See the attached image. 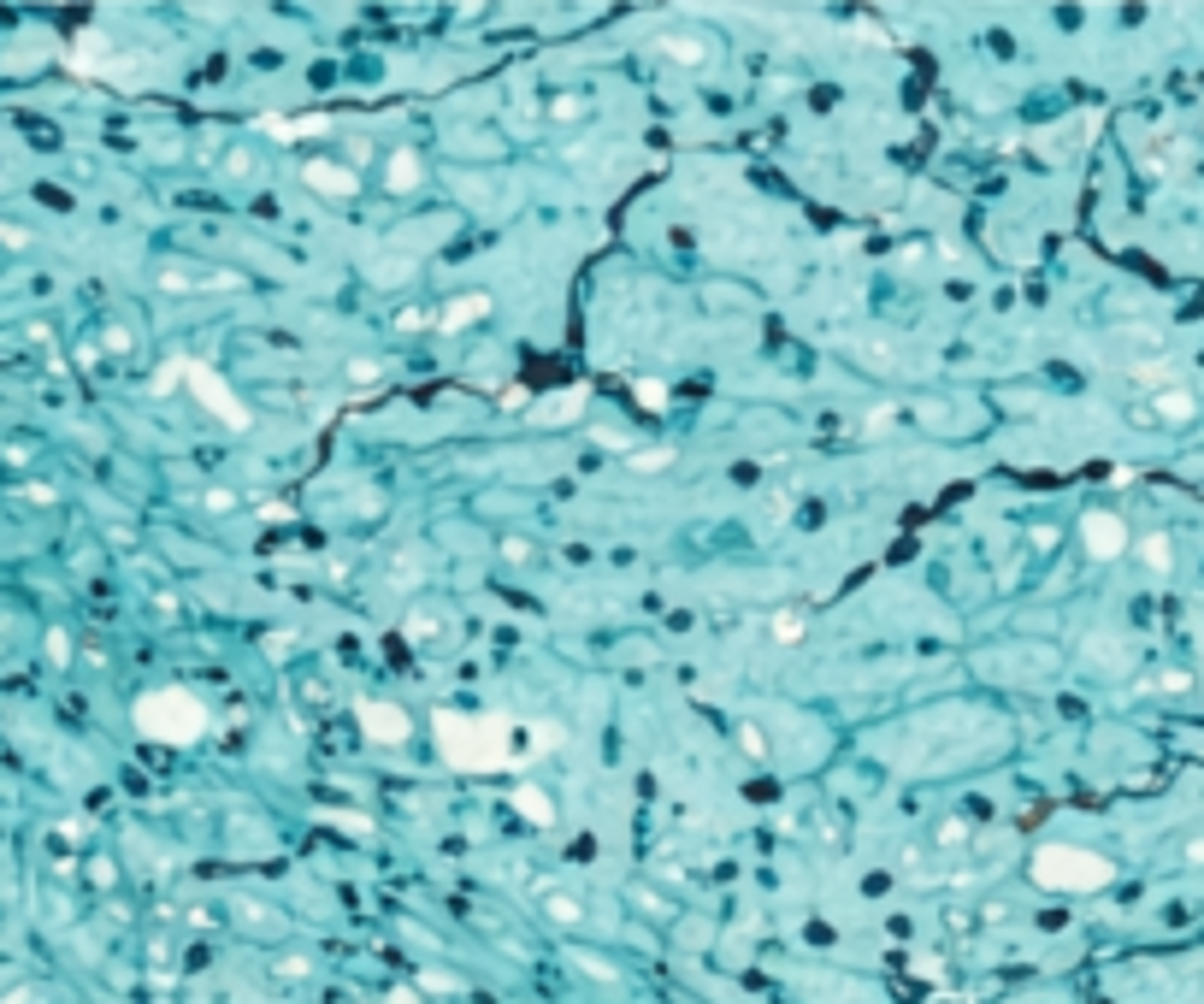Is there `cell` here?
Wrapping results in <instances>:
<instances>
[{
	"label": "cell",
	"instance_id": "obj_6",
	"mask_svg": "<svg viewBox=\"0 0 1204 1004\" xmlns=\"http://www.w3.org/2000/svg\"><path fill=\"white\" fill-rule=\"evenodd\" d=\"M355 715H361V733H367L372 745H402V739H408V715H402L396 703H378V698L367 703V698H361Z\"/></svg>",
	"mask_w": 1204,
	"mask_h": 1004
},
{
	"label": "cell",
	"instance_id": "obj_10",
	"mask_svg": "<svg viewBox=\"0 0 1204 1004\" xmlns=\"http://www.w3.org/2000/svg\"><path fill=\"white\" fill-rule=\"evenodd\" d=\"M160 284H166V290H236L242 278H236V272H207V278H195V272H183V266H177V272L166 266Z\"/></svg>",
	"mask_w": 1204,
	"mask_h": 1004
},
{
	"label": "cell",
	"instance_id": "obj_3",
	"mask_svg": "<svg viewBox=\"0 0 1204 1004\" xmlns=\"http://www.w3.org/2000/svg\"><path fill=\"white\" fill-rule=\"evenodd\" d=\"M1110 863L1104 857H1093V851H1075V845H1045L1039 857H1034V881L1039 887H1051V893H1099V887H1110Z\"/></svg>",
	"mask_w": 1204,
	"mask_h": 1004
},
{
	"label": "cell",
	"instance_id": "obj_8",
	"mask_svg": "<svg viewBox=\"0 0 1204 1004\" xmlns=\"http://www.w3.org/2000/svg\"><path fill=\"white\" fill-rule=\"evenodd\" d=\"M491 307H497V301H491L485 290H467V296H455V301H443V313H437L432 325H437V331H461V325H479V319H485Z\"/></svg>",
	"mask_w": 1204,
	"mask_h": 1004
},
{
	"label": "cell",
	"instance_id": "obj_11",
	"mask_svg": "<svg viewBox=\"0 0 1204 1004\" xmlns=\"http://www.w3.org/2000/svg\"><path fill=\"white\" fill-rule=\"evenodd\" d=\"M449 633V609L443 603H414L408 609V638H443Z\"/></svg>",
	"mask_w": 1204,
	"mask_h": 1004
},
{
	"label": "cell",
	"instance_id": "obj_14",
	"mask_svg": "<svg viewBox=\"0 0 1204 1004\" xmlns=\"http://www.w3.org/2000/svg\"><path fill=\"white\" fill-rule=\"evenodd\" d=\"M768 627H773V638H785V644H797V638L809 633V615H803V609H779V615H773Z\"/></svg>",
	"mask_w": 1204,
	"mask_h": 1004
},
{
	"label": "cell",
	"instance_id": "obj_13",
	"mask_svg": "<svg viewBox=\"0 0 1204 1004\" xmlns=\"http://www.w3.org/2000/svg\"><path fill=\"white\" fill-rule=\"evenodd\" d=\"M655 53H673V59H685V65H702V59H708V41H679V35H661V41H655Z\"/></svg>",
	"mask_w": 1204,
	"mask_h": 1004
},
{
	"label": "cell",
	"instance_id": "obj_2",
	"mask_svg": "<svg viewBox=\"0 0 1204 1004\" xmlns=\"http://www.w3.org/2000/svg\"><path fill=\"white\" fill-rule=\"evenodd\" d=\"M130 721H136V733L154 739V745H195L201 727H207V709H201L195 692H183V686H160V692H142V698H136Z\"/></svg>",
	"mask_w": 1204,
	"mask_h": 1004
},
{
	"label": "cell",
	"instance_id": "obj_5",
	"mask_svg": "<svg viewBox=\"0 0 1204 1004\" xmlns=\"http://www.w3.org/2000/svg\"><path fill=\"white\" fill-rule=\"evenodd\" d=\"M1081 538H1087V550H1093L1099 562H1116V556L1128 550V526H1122L1116 514H1104V508H1093V514L1081 520Z\"/></svg>",
	"mask_w": 1204,
	"mask_h": 1004
},
{
	"label": "cell",
	"instance_id": "obj_16",
	"mask_svg": "<svg viewBox=\"0 0 1204 1004\" xmlns=\"http://www.w3.org/2000/svg\"><path fill=\"white\" fill-rule=\"evenodd\" d=\"M514 804H520L526 816H538V822H550V816H556V810L544 804V792H532V786H520V792H514Z\"/></svg>",
	"mask_w": 1204,
	"mask_h": 1004
},
{
	"label": "cell",
	"instance_id": "obj_19",
	"mask_svg": "<svg viewBox=\"0 0 1204 1004\" xmlns=\"http://www.w3.org/2000/svg\"><path fill=\"white\" fill-rule=\"evenodd\" d=\"M1187 863H1204V839H1193V845H1187Z\"/></svg>",
	"mask_w": 1204,
	"mask_h": 1004
},
{
	"label": "cell",
	"instance_id": "obj_18",
	"mask_svg": "<svg viewBox=\"0 0 1204 1004\" xmlns=\"http://www.w3.org/2000/svg\"><path fill=\"white\" fill-rule=\"evenodd\" d=\"M550 916H562V922H579V910H573L568 899H550Z\"/></svg>",
	"mask_w": 1204,
	"mask_h": 1004
},
{
	"label": "cell",
	"instance_id": "obj_4",
	"mask_svg": "<svg viewBox=\"0 0 1204 1004\" xmlns=\"http://www.w3.org/2000/svg\"><path fill=\"white\" fill-rule=\"evenodd\" d=\"M171 378H189V390H195V396L207 402V414H219L225 426H248V408L236 402V390H231V384H225L213 367H177V372H166V378H160V390H166Z\"/></svg>",
	"mask_w": 1204,
	"mask_h": 1004
},
{
	"label": "cell",
	"instance_id": "obj_7",
	"mask_svg": "<svg viewBox=\"0 0 1204 1004\" xmlns=\"http://www.w3.org/2000/svg\"><path fill=\"white\" fill-rule=\"evenodd\" d=\"M301 177H307L319 195H337V201H349V195L361 189V171H349V166H337V160H307Z\"/></svg>",
	"mask_w": 1204,
	"mask_h": 1004
},
{
	"label": "cell",
	"instance_id": "obj_9",
	"mask_svg": "<svg viewBox=\"0 0 1204 1004\" xmlns=\"http://www.w3.org/2000/svg\"><path fill=\"white\" fill-rule=\"evenodd\" d=\"M420 177H426L420 154H414V148H396V154H390V171H384V183H390L396 195H408V189H420Z\"/></svg>",
	"mask_w": 1204,
	"mask_h": 1004
},
{
	"label": "cell",
	"instance_id": "obj_1",
	"mask_svg": "<svg viewBox=\"0 0 1204 1004\" xmlns=\"http://www.w3.org/2000/svg\"><path fill=\"white\" fill-rule=\"evenodd\" d=\"M432 733H437V751L449 769L461 774H491L514 757V727L497 721V715H455V709H437L432 715Z\"/></svg>",
	"mask_w": 1204,
	"mask_h": 1004
},
{
	"label": "cell",
	"instance_id": "obj_17",
	"mask_svg": "<svg viewBox=\"0 0 1204 1004\" xmlns=\"http://www.w3.org/2000/svg\"><path fill=\"white\" fill-rule=\"evenodd\" d=\"M47 656H53V662H71V638H65V633H47Z\"/></svg>",
	"mask_w": 1204,
	"mask_h": 1004
},
{
	"label": "cell",
	"instance_id": "obj_12",
	"mask_svg": "<svg viewBox=\"0 0 1204 1004\" xmlns=\"http://www.w3.org/2000/svg\"><path fill=\"white\" fill-rule=\"evenodd\" d=\"M1199 414V402L1187 396V390H1170V396H1158V420H1170V426H1187Z\"/></svg>",
	"mask_w": 1204,
	"mask_h": 1004
},
{
	"label": "cell",
	"instance_id": "obj_15",
	"mask_svg": "<svg viewBox=\"0 0 1204 1004\" xmlns=\"http://www.w3.org/2000/svg\"><path fill=\"white\" fill-rule=\"evenodd\" d=\"M1140 556H1146V568H1152V573H1170V568H1175L1170 538H1146V544H1140Z\"/></svg>",
	"mask_w": 1204,
	"mask_h": 1004
}]
</instances>
